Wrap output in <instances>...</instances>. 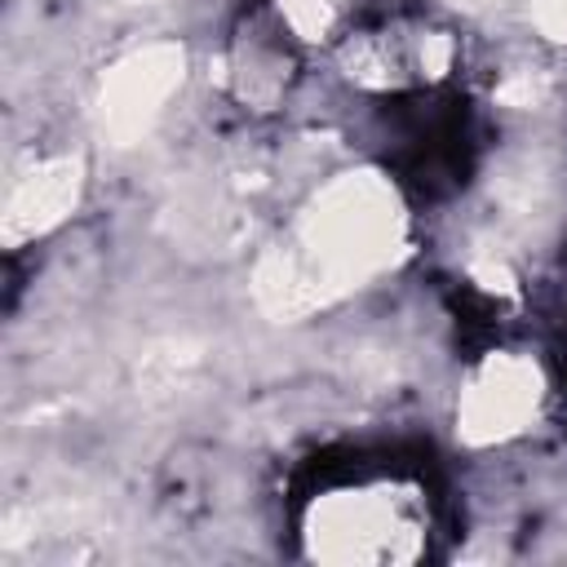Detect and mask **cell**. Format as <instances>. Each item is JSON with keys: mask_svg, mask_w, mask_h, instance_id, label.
I'll list each match as a JSON object with an SVG mask.
<instances>
[{"mask_svg": "<svg viewBox=\"0 0 567 567\" xmlns=\"http://www.w3.org/2000/svg\"><path fill=\"white\" fill-rule=\"evenodd\" d=\"M292 536L315 563H416L439 536V496L425 470L399 456H350L301 487Z\"/></svg>", "mask_w": 567, "mask_h": 567, "instance_id": "cell-1", "label": "cell"}, {"mask_svg": "<svg viewBox=\"0 0 567 567\" xmlns=\"http://www.w3.org/2000/svg\"><path fill=\"white\" fill-rule=\"evenodd\" d=\"M337 71L372 97H403L443 89L461 71V35L430 13H385L332 40Z\"/></svg>", "mask_w": 567, "mask_h": 567, "instance_id": "cell-2", "label": "cell"}, {"mask_svg": "<svg viewBox=\"0 0 567 567\" xmlns=\"http://www.w3.org/2000/svg\"><path fill=\"white\" fill-rule=\"evenodd\" d=\"M301 80V40L275 13L270 0H257L239 13L226 40V84L244 111H275L292 97Z\"/></svg>", "mask_w": 567, "mask_h": 567, "instance_id": "cell-3", "label": "cell"}, {"mask_svg": "<svg viewBox=\"0 0 567 567\" xmlns=\"http://www.w3.org/2000/svg\"><path fill=\"white\" fill-rule=\"evenodd\" d=\"M540 403V377L536 363L509 354V350H483V359L470 368L465 381V434L478 443H501L523 430V421L536 416Z\"/></svg>", "mask_w": 567, "mask_h": 567, "instance_id": "cell-4", "label": "cell"}]
</instances>
